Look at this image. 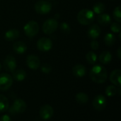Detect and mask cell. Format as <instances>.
I'll return each instance as SVG.
<instances>
[{
    "label": "cell",
    "instance_id": "obj_17",
    "mask_svg": "<svg viewBox=\"0 0 121 121\" xmlns=\"http://www.w3.org/2000/svg\"><path fill=\"white\" fill-rule=\"evenodd\" d=\"M13 50L16 53L23 54L26 51L27 46L23 41H16L13 44Z\"/></svg>",
    "mask_w": 121,
    "mask_h": 121
},
{
    "label": "cell",
    "instance_id": "obj_20",
    "mask_svg": "<svg viewBox=\"0 0 121 121\" xmlns=\"http://www.w3.org/2000/svg\"><path fill=\"white\" fill-rule=\"evenodd\" d=\"M99 60L100 63H102V64H104V65L108 64L112 60V54L108 51H103L99 55Z\"/></svg>",
    "mask_w": 121,
    "mask_h": 121
},
{
    "label": "cell",
    "instance_id": "obj_15",
    "mask_svg": "<svg viewBox=\"0 0 121 121\" xmlns=\"http://www.w3.org/2000/svg\"><path fill=\"white\" fill-rule=\"evenodd\" d=\"M73 75L78 78L84 77L86 73V68L82 64H77L72 68Z\"/></svg>",
    "mask_w": 121,
    "mask_h": 121
},
{
    "label": "cell",
    "instance_id": "obj_11",
    "mask_svg": "<svg viewBox=\"0 0 121 121\" xmlns=\"http://www.w3.org/2000/svg\"><path fill=\"white\" fill-rule=\"evenodd\" d=\"M26 64L31 70H37L40 67V61L35 55H29L26 58Z\"/></svg>",
    "mask_w": 121,
    "mask_h": 121
},
{
    "label": "cell",
    "instance_id": "obj_25",
    "mask_svg": "<svg viewBox=\"0 0 121 121\" xmlns=\"http://www.w3.org/2000/svg\"><path fill=\"white\" fill-rule=\"evenodd\" d=\"M86 59L89 64H94L97 61V55L93 51H89L86 55Z\"/></svg>",
    "mask_w": 121,
    "mask_h": 121
},
{
    "label": "cell",
    "instance_id": "obj_2",
    "mask_svg": "<svg viewBox=\"0 0 121 121\" xmlns=\"http://www.w3.org/2000/svg\"><path fill=\"white\" fill-rule=\"evenodd\" d=\"M94 13L93 11L87 9L81 10L77 14V20L82 25L91 24L94 21Z\"/></svg>",
    "mask_w": 121,
    "mask_h": 121
},
{
    "label": "cell",
    "instance_id": "obj_3",
    "mask_svg": "<svg viewBox=\"0 0 121 121\" xmlns=\"http://www.w3.org/2000/svg\"><path fill=\"white\" fill-rule=\"evenodd\" d=\"M35 10L39 14H47L52 10V5L50 2L45 0H40L35 4Z\"/></svg>",
    "mask_w": 121,
    "mask_h": 121
},
{
    "label": "cell",
    "instance_id": "obj_16",
    "mask_svg": "<svg viewBox=\"0 0 121 121\" xmlns=\"http://www.w3.org/2000/svg\"><path fill=\"white\" fill-rule=\"evenodd\" d=\"M19 36H20V32L16 29H11L8 30L4 34L5 39L8 41H12L16 40L19 37Z\"/></svg>",
    "mask_w": 121,
    "mask_h": 121
},
{
    "label": "cell",
    "instance_id": "obj_28",
    "mask_svg": "<svg viewBox=\"0 0 121 121\" xmlns=\"http://www.w3.org/2000/svg\"><path fill=\"white\" fill-rule=\"evenodd\" d=\"M60 30L65 33V34H68L71 31V28H70V26L67 23V22H62L60 25Z\"/></svg>",
    "mask_w": 121,
    "mask_h": 121
},
{
    "label": "cell",
    "instance_id": "obj_7",
    "mask_svg": "<svg viewBox=\"0 0 121 121\" xmlns=\"http://www.w3.org/2000/svg\"><path fill=\"white\" fill-rule=\"evenodd\" d=\"M37 48L43 52H47L52 48V41L51 39L45 37L40 39L37 42Z\"/></svg>",
    "mask_w": 121,
    "mask_h": 121
},
{
    "label": "cell",
    "instance_id": "obj_19",
    "mask_svg": "<svg viewBox=\"0 0 121 121\" xmlns=\"http://www.w3.org/2000/svg\"><path fill=\"white\" fill-rule=\"evenodd\" d=\"M97 21L100 25L108 26L111 23V17L108 14H99L97 17Z\"/></svg>",
    "mask_w": 121,
    "mask_h": 121
},
{
    "label": "cell",
    "instance_id": "obj_23",
    "mask_svg": "<svg viewBox=\"0 0 121 121\" xmlns=\"http://www.w3.org/2000/svg\"><path fill=\"white\" fill-rule=\"evenodd\" d=\"M104 43L108 46H112L116 43V36L111 33H108L104 36Z\"/></svg>",
    "mask_w": 121,
    "mask_h": 121
},
{
    "label": "cell",
    "instance_id": "obj_34",
    "mask_svg": "<svg viewBox=\"0 0 121 121\" xmlns=\"http://www.w3.org/2000/svg\"><path fill=\"white\" fill-rule=\"evenodd\" d=\"M1 66H1V63H0V71H1Z\"/></svg>",
    "mask_w": 121,
    "mask_h": 121
},
{
    "label": "cell",
    "instance_id": "obj_27",
    "mask_svg": "<svg viewBox=\"0 0 121 121\" xmlns=\"http://www.w3.org/2000/svg\"><path fill=\"white\" fill-rule=\"evenodd\" d=\"M113 18L115 19V20L118 22V23H121V6H117L114 11H113Z\"/></svg>",
    "mask_w": 121,
    "mask_h": 121
},
{
    "label": "cell",
    "instance_id": "obj_35",
    "mask_svg": "<svg viewBox=\"0 0 121 121\" xmlns=\"http://www.w3.org/2000/svg\"><path fill=\"white\" fill-rule=\"evenodd\" d=\"M48 1H52V0H48Z\"/></svg>",
    "mask_w": 121,
    "mask_h": 121
},
{
    "label": "cell",
    "instance_id": "obj_4",
    "mask_svg": "<svg viewBox=\"0 0 121 121\" xmlns=\"http://www.w3.org/2000/svg\"><path fill=\"white\" fill-rule=\"evenodd\" d=\"M23 30L25 34L28 37L33 38L38 34L39 31V25L35 21H30L24 26Z\"/></svg>",
    "mask_w": 121,
    "mask_h": 121
},
{
    "label": "cell",
    "instance_id": "obj_1",
    "mask_svg": "<svg viewBox=\"0 0 121 121\" xmlns=\"http://www.w3.org/2000/svg\"><path fill=\"white\" fill-rule=\"evenodd\" d=\"M90 78L96 83H104L108 77V73L106 68L102 65L94 66L89 72Z\"/></svg>",
    "mask_w": 121,
    "mask_h": 121
},
{
    "label": "cell",
    "instance_id": "obj_12",
    "mask_svg": "<svg viewBox=\"0 0 121 121\" xmlns=\"http://www.w3.org/2000/svg\"><path fill=\"white\" fill-rule=\"evenodd\" d=\"M26 102L22 99H16L13 105H12V109L13 110L15 113H23L26 109Z\"/></svg>",
    "mask_w": 121,
    "mask_h": 121
},
{
    "label": "cell",
    "instance_id": "obj_6",
    "mask_svg": "<svg viewBox=\"0 0 121 121\" xmlns=\"http://www.w3.org/2000/svg\"><path fill=\"white\" fill-rule=\"evenodd\" d=\"M13 83V78L8 73L0 74V90L7 91L11 88Z\"/></svg>",
    "mask_w": 121,
    "mask_h": 121
},
{
    "label": "cell",
    "instance_id": "obj_18",
    "mask_svg": "<svg viewBox=\"0 0 121 121\" xmlns=\"http://www.w3.org/2000/svg\"><path fill=\"white\" fill-rule=\"evenodd\" d=\"M26 77V72L23 69H15L12 72V78L16 81H23Z\"/></svg>",
    "mask_w": 121,
    "mask_h": 121
},
{
    "label": "cell",
    "instance_id": "obj_24",
    "mask_svg": "<svg viewBox=\"0 0 121 121\" xmlns=\"http://www.w3.org/2000/svg\"><path fill=\"white\" fill-rule=\"evenodd\" d=\"M106 10V6L104 3L97 2L93 6V12L96 14H101Z\"/></svg>",
    "mask_w": 121,
    "mask_h": 121
},
{
    "label": "cell",
    "instance_id": "obj_29",
    "mask_svg": "<svg viewBox=\"0 0 121 121\" xmlns=\"http://www.w3.org/2000/svg\"><path fill=\"white\" fill-rule=\"evenodd\" d=\"M41 71L44 73H50L52 71V66L49 64V63H43L42 66H41Z\"/></svg>",
    "mask_w": 121,
    "mask_h": 121
},
{
    "label": "cell",
    "instance_id": "obj_33",
    "mask_svg": "<svg viewBox=\"0 0 121 121\" xmlns=\"http://www.w3.org/2000/svg\"><path fill=\"white\" fill-rule=\"evenodd\" d=\"M117 54H118V58H121V48L119 47L118 51H117Z\"/></svg>",
    "mask_w": 121,
    "mask_h": 121
},
{
    "label": "cell",
    "instance_id": "obj_30",
    "mask_svg": "<svg viewBox=\"0 0 121 121\" xmlns=\"http://www.w3.org/2000/svg\"><path fill=\"white\" fill-rule=\"evenodd\" d=\"M111 30L113 33H119L121 31V25L119 23H113L111 24Z\"/></svg>",
    "mask_w": 121,
    "mask_h": 121
},
{
    "label": "cell",
    "instance_id": "obj_21",
    "mask_svg": "<svg viewBox=\"0 0 121 121\" xmlns=\"http://www.w3.org/2000/svg\"><path fill=\"white\" fill-rule=\"evenodd\" d=\"M9 108V101L6 97L0 94V113L6 111Z\"/></svg>",
    "mask_w": 121,
    "mask_h": 121
},
{
    "label": "cell",
    "instance_id": "obj_5",
    "mask_svg": "<svg viewBox=\"0 0 121 121\" xmlns=\"http://www.w3.org/2000/svg\"><path fill=\"white\" fill-rule=\"evenodd\" d=\"M58 28V22L55 19L51 18L46 20L43 24V31L45 34H53Z\"/></svg>",
    "mask_w": 121,
    "mask_h": 121
},
{
    "label": "cell",
    "instance_id": "obj_26",
    "mask_svg": "<svg viewBox=\"0 0 121 121\" xmlns=\"http://www.w3.org/2000/svg\"><path fill=\"white\" fill-rule=\"evenodd\" d=\"M117 93H118V89L116 88V86L113 85H110L107 86V88H106V94L109 97L114 96L115 95H116Z\"/></svg>",
    "mask_w": 121,
    "mask_h": 121
},
{
    "label": "cell",
    "instance_id": "obj_9",
    "mask_svg": "<svg viewBox=\"0 0 121 121\" xmlns=\"http://www.w3.org/2000/svg\"><path fill=\"white\" fill-rule=\"evenodd\" d=\"M106 103H107V102H106V98L101 94L97 95L94 98V99L93 100V102H92L93 107L96 111H103L106 108Z\"/></svg>",
    "mask_w": 121,
    "mask_h": 121
},
{
    "label": "cell",
    "instance_id": "obj_32",
    "mask_svg": "<svg viewBox=\"0 0 121 121\" xmlns=\"http://www.w3.org/2000/svg\"><path fill=\"white\" fill-rule=\"evenodd\" d=\"M0 121H11V119L8 115H4L1 117Z\"/></svg>",
    "mask_w": 121,
    "mask_h": 121
},
{
    "label": "cell",
    "instance_id": "obj_10",
    "mask_svg": "<svg viewBox=\"0 0 121 121\" xmlns=\"http://www.w3.org/2000/svg\"><path fill=\"white\" fill-rule=\"evenodd\" d=\"M39 114H40V118L43 120L48 121V120H50L54 114V110L52 108V106H50V105H48V104L44 105L40 108Z\"/></svg>",
    "mask_w": 121,
    "mask_h": 121
},
{
    "label": "cell",
    "instance_id": "obj_8",
    "mask_svg": "<svg viewBox=\"0 0 121 121\" xmlns=\"http://www.w3.org/2000/svg\"><path fill=\"white\" fill-rule=\"evenodd\" d=\"M16 61L12 55H8L4 60L3 63V66L4 68L8 71L12 73L16 68Z\"/></svg>",
    "mask_w": 121,
    "mask_h": 121
},
{
    "label": "cell",
    "instance_id": "obj_31",
    "mask_svg": "<svg viewBox=\"0 0 121 121\" xmlns=\"http://www.w3.org/2000/svg\"><path fill=\"white\" fill-rule=\"evenodd\" d=\"M91 48L93 50H97L99 48V42L97 41H96L95 39L93 40L91 42Z\"/></svg>",
    "mask_w": 121,
    "mask_h": 121
},
{
    "label": "cell",
    "instance_id": "obj_13",
    "mask_svg": "<svg viewBox=\"0 0 121 121\" xmlns=\"http://www.w3.org/2000/svg\"><path fill=\"white\" fill-rule=\"evenodd\" d=\"M101 32V31L100 26L98 24H93L88 29L87 35L90 39L94 40V39H96L100 36Z\"/></svg>",
    "mask_w": 121,
    "mask_h": 121
},
{
    "label": "cell",
    "instance_id": "obj_14",
    "mask_svg": "<svg viewBox=\"0 0 121 121\" xmlns=\"http://www.w3.org/2000/svg\"><path fill=\"white\" fill-rule=\"evenodd\" d=\"M121 71L120 69H116L113 71L110 75V81L112 83L116 86L121 87Z\"/></svg>",
    "mask_w": 121,
    "mask_h": 121
},
{
    "label": "cell",
    "instance_id": "obj_22",
    "mask_svg": "<svg viewBox=\"0 0 121 121\" xmlns=\"http://www.w3.org/2000/svg\"><path fill=\"white\" fill-rule=\"evenodd\" d=\"M75 99H76V101L78 103H79V104H85L89 101V96H88V95L86 93L80 92V93H78L76 95Z\"/></svg>",
    "mask_w": 121,
    "mask_h": 121
}]
</instances>
